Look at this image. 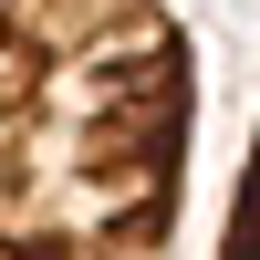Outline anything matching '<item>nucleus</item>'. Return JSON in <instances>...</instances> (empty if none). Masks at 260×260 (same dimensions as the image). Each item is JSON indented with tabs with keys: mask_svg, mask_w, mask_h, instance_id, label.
Masks as SVG:
<instances>
[{
	"mask_svg": "<svg viewBox=\"0 0 260 260\" xmlns=\"http://www.w3.org/2000/svg\"><path fill=\"white\" fill-rule=\"evenodd\" d=\"M187 125L167 0H0V260H167Z\"/></svg>",
	"mask_w": 260,
	"mask_h": 260,
	"instance_id": "obj_1",
	"label": "nucleus"
},
{
	"mask_svg": "<svg viewBox=\"0 0 260 260\" xmlns=\"http://www.w3.org/2000/svg\"><path fill=\"white\" fill-rule=\"evenodd\" d=\"M219 260H260V136L240 156V187H229V229H219Z\"/></svg>",
	"mask_w": 260,
	"mask_h": 260,
	"instance_id": "obj_2",
	"label": "nucleus"
}]
</instances>
